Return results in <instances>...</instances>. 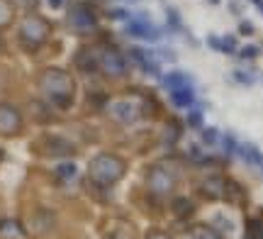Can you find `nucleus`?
<instances>
[{
  "label": "nucleus",
  "mask_w": 263,
  "mask_h": 239,
  "mask_svg": "<svg viewBox=\"0 0 263 239\" xmlns=\"http://www.w3.org/2000/svg\"><path fill=\"white\" fill-rule=\"evenodd\" d=\"M193 239H222L219 237V232L217 230H197V232H193Z\"/></svg>",
  "instance_id": "7c9ffc66"
},
{
  "label": "nucleus",
  "mask_w": 263,
  "mask_h": 239,
  "mask_svg": "<svg viewBox=\"0 0 263 239\" xmlns=\"http://www.w3.org/2000/svg\"><path fill=\"white\" fill-rule=\"evenodd\" d=\"M3 159H5V152H3V149H0V161H3Z\"/></svg>",
  "instance_id": "a19ab883"
},
{
  "label": "nucleus",
  "mask_w": 263,
  "mask_h": 239,
  "mask_svg": "<svg viewBox=\"0 0 263 239\" xmlns=\"http://www.w3.org/2000/svg\"><path fill=\"white\" fill-rule=\"evenodd\" d=\"M236 156H239V159H241L244 163H249V166H261V163H263L261 149H258L256 144H251V142H239Z\"/></svg>",
  "instance_id": "f3484780"
},
{
  "label": "nucleus",
  "mask_w": 263,
  "mask_h": 239,
  "mask_svg": "<svg viewBox=\"0 0 263 239\" xmlns=\"http://www.w3.org/2000/svg\"><path fill=\"white\" fill-rule=\"evenodd\" d=\"M156 57H159L161 64H176L178 61V51L173 47H159L156 49Z\"/></svg>",
  "instance_id": "a878e982"
},
{
  "label": "nucleus",
  "mask_w": 263,
  "mask_h": 239,
  "mask_svg": "<svg viewBox=\"0 0 263 239\" xmlns=\"http://www.w3.org/2000/svg\"><path fill=\"white\" fill-rule=\"evenodd\" d=\"M146 239H171V237H168V234H166V232L154 230V232H151V234H149V237H146Z\"/></svg>",
  "instance_id": "c9c22d12"
},
{
  "label": "nucleus",
  "mask_w": 263,
  "mask_h": 239,
  "mask_svg": "<svg viewBox=\"0 0 263 239\" xmlns=\"http://www.w3.org/2000/svg\"><path fill=\"white\" fill-rule=\"evenodd\" d=\"M163 15H166V29L163 32H168V37H176V34H183L185 32V22H183V15H180L178 8H173V5H166L163 8Z\"/></svg>",
  "instance_id": "2eb2a0df"
},
{
  "label": "nucleus",
  "mask_w": 263,
  "mask_h": 239,
  "mask_svg": "<svg viewBox=\"0 0 263 239\" xmlns=\"http://www.w3.org/2000/svg\"><path fill=\"white\" fill-rule=\"evenodd\" d=\"M219 149H222L224 161L234 159L236 149H239V139H236V134L234 132H222V134H219Z\"/></svg>",
  "instance_id": "6ab92c4d"
},
{
  "label": "nucleus",
  "mask_w": 263,
  "mask_h": 239,
  "mask_svg": "<svg viewBox=\"0 0 263 239\" xmlns=\"http://www.w3.org/2000/svg\"><path fill=\"white\" fill-rule=\"evenodd\" d=\"M236 34L239 37H254L256 34V27L251 20H239V25H236Z\"/></svg>",
  "instance_id": "bb28decb"
},
{
  "label": "nucleus",
  "mask_w": 263,
  "mask_h": 239,
  "mask_svg": "<svg viewBox=\"0 0 263 239\" xmlns=\"http://www.w3.org/2000/svg\"><path fill=\"white\" fill-rule=\"evenodd\" d=\"M219 130L217 127H202L200 130V144L202 146H217L219 144Z\"/></svg>",
  "instance_id": "5701e85b"
},
{
  "label": "nucleus",
  "mask_w": 263,
  "mask_h": 239,
  "mask_svg": "<svg viewBox=\"0 0 263 239\" xmlns=\"http://www.w3.org/2000/svg\"><path fill=\"white\" fill-rule=\"evenodd\" d=\"M57 173H59V178H64V181H71L76 176V163H61L57 169Z\"/></svg>",
  "instance_id": "cd10ccee"
},
{
  "label": "nucleus",
  "mask_w": 263,
  "mask_h": 239,
  "mask_svg": "<svg viewBox=\"0 0 263 239\" xmlns=\"http://www.w3.org/2000/svg\"><path fill=\"white\" fill-rule=\"evenodd\" d=\"M197 100H200V96H197V88L195 86L173 88V90H168V103L176 107V110H190Z\"/></svg>",
  "instance_id": "f8f14e48"
},
{
  "label": "nucleus",
  "mask_w": 263,
  "mask_h": 239,
  "mask_svg": "<svg viewBox=\"0 0 263 239\" xmlns=\"http://www.w3.org/2000/svg\"><path fill=\"white\" fill-rule=\"evenodd\" d=\"M251 239H263V222L261 220H251L249 222V232H246Z\"/></svg>",
  "instance_id": "c85d7f7f"
},
{
  "label": "nucleus",
  "mask_w": 263,
  "mask_h": 239,
  "mask_svg": "<svg viewBox=\"0 0 263 239\" xmlns=\"http://www.w3.org/2000/svg\"><path fill=\"white\" fill-rule=\"evenodd\" d=\"M15 5H12V0H0V27H5L12 22L15 17Z\"/></svg>",
  "instance_id": "393cba45"
},
{
  "label": "nucleus",
  "mask_w": 263,
  "mask_h": 239,
  "mask_svg": "<svg viewBox=\"0 0 263 239\" xmlns=\"http://www.w3.org/2000/svg\"><path fill=\"white\" fill-rule=\"evenodd\" d=\"M215 225H222V227H224V232H227V230H229V232L234 230V225H232L229 220H224V217H219V215L215 217Z\"/></svg>",
  "instance_id": "72a5a7b5"
},
{
  "label": "nucleus",
  "mask_w": 263,
  "mask_h": 239,
  "mask_svg": "<svg viewBox=\"0 0 263 239\" xmlns=\"http://www.w3.org/2000/svg\"><path fill=\"white\" fill-rule=\"evenodd\" d=\"M249 3H251V5H256V10L263 15V0H249Z\"/></svg>",
  "instance_id": "e433bc0d"
},
{
  "label": "nucleus",
  "mask_w": 263,
  "mask_h": 239,
  "mask_svg": "<svg viewBox=\"0 0 263 239\" xmlns=\"http://www.w3.org/2000/svg\"><path fill=\"white\" fill-rule=\"evenodd\" d=\"M127 59H129V66L137 68L141 76H151V78L161 76V61L156 57V51L141 47V44H132L127 49Z\"/></svg>",
  "instance_id": "6e6552de"
},
{
  "label": "nucleus",
  "mask_w": 263,
  "mask_h": 239,
  "mask_svg": "<svg viewBox=\"0 0 263 239\" xmlns=\"http://www.w3.org/2000/svg\"><path fill=\"white\" fill-rule=\"evenodd\" d=\"M163 27H159L146 12H137L124 22V37L134 39V42H144V44H159L163 39Z\"/></svg>",
  "instance_id": "39448f33"
},
{
  "label": "nucleus",
  "mask_w": 263,
  "mask_h": 239,
  "mask_svg": "<svg viewBox=\"0 0 263 239\" xmlns=\"http://www.w3.org/2000/svg\"><path fill=\"white\" fill-rule=\"evenodd\" d=\"M146 183L156 195H166L173 193L176 183H178V171L168 166V163H154L149 171H146Z\"/></svg>",
  "instance_id": "1a4fd4ad"
},
{
  "label": "nucleus",
  "mask_w": 263,
  "mask_h": 239,
  "mask_svg": "<svg viewBox=\"0 0 263 239\" xmlns=\"http://www.w3.org/2000/svg\"><path fill=\"white\" fill-rule=\"evenodd\" d=\"M159 83H161V88L168 93V90H173V88L195 86V78L190 76L188 71H161Z\"/></svg>",
  "instance_id": "ddd939ff"
},
{
  "label": "nucleus",
  "mask_w": 263,
  "mask_h": 239,
  "mask_svg": "<svg viewBox=\"0 0 263 239\" xmlns=\"http://www.w3.org/2000/svg\"><path fill=\"white\" fill-rule=\"evenodd\" d=\"M117 3H122V5H137V3H141V0H117Z\"/></svg>",
  "instance_id": "4c0bfd02"
},
{
  "label": "nucleus",
  "mask_w": 263,
  "mask_h": 239,
  "mask_svg": "<svg viewBox=\"0 0 263 239\" xmlns=\"http://www.w3.org/2000/svg\"><path fill=\"white\" fill-rule=\"evenodd\" d=\"M105 17L112 20V22H127L132 17V12L127 10V5H117V8H107L105 10Z\"/></svg>",
  "instance_id": "b1692460"
},
{
  "label": "nucleus",
  "mask_w": 263,
  "mask_h": 239,
  "mask_svg": "<svg viewBox=\"0 0 263 239\" xmlns=\"http://www.w3.org/2000/svg\"><path fill=\"white\" fill-rule=\"evenodd\" d=\"M229 81L232 83H236V86H244V88H251L258 81V76H256V71H251V68H234L232 73H229Z\"/></svg>",
  "instance_id": "aec40b11"
},
{
  "label": "nucleus",
  "mask_w": 263,
  "mask_h": 239,
  "mask_svg": "<svg viewBox=\"0 0 263 239\" xmlns=\"http://www.w3.org/2000/svg\"><path fill=\"white\" fill-rule=\"evenodd\" d=\"M261 81H263V73H261Z\"/></svg>",
  "instance_id": "79ce46f5"
},
{
  "label": "nucleus",
  "mask_w": 263,
  "mask_h": 239,
  "mask_svg": "<svg viewBox=\"0 0 263 239\" xmlns=\"http://www.w3.org/2000/svg\"><path fill=\"white\" fill-rule=\"evenodd\" d=\"M110 117H112L117 124L122 127H132L137 124L139 120L146 117V98H122V100H115L110 105Z\"/></svg>",
  "instance_id": "0eeeda50"
},
{
  "label": "nucleus",
  "mask_w": 263,
  "mask_h": 239,
  "mask_svg": "<svg viewBox=\"0 0 263 239\" xmlns=\"http://www.w3.org/2000/svg\"><path fill=\"white\" fill-rule=\"evenodd\" d=\"M66 22H68L71 29L81 32V34H88V32L98 29L100 12L90 0H73V3H68V10H66Z\"/></svg>",
  "instance_id": "20e7f679"
},
{
  "label": "nucleus",
  "mask_w": 263,
  "mask_h": 239,
  "mask_svg": "<svg viewBox=\"0 0 263 239\" xmlns=\"http://www.w3.org/2000/svg\"><path fill=\"white\" fill-rule=\"evenodd\" d=\"M39 90L49 105L68 110L76 103V78L64 68H44L39 76Z\"/></svg>",
  "instance_id": "f257e3e1"
},
{
  "label": "nucleus",
  "mask_w": 263,
  "mask_h": 239,
  "mask_svg": "<svg viewBox=\"0 0 263 239\" xmlns=\"http://www.w3.org/2000/svg\"><path fill=\"white\" fill-rule=\"evenodd\" d=\"M5 51V37H3V32H0V54Z\"/></svg>",
  "instance_id": "58836bf2"
},
{
  "label": "nucleus",
  "mask_w": 263,
  "mask_h": 239,
  "mask_svg": "<svg viewBox=\"0 0 263 239\" xmlns=\"http://www.w3.org/2000/svg\"><path fill=\"white\" fill-rule=\"evenodd\" d=\"M124 171H127V161L112 152L98 154V156H93L90 163H88V176H90L98 186H103V188L115 186V183L124 176Z\"/></svg>",
  "instance_id": "f03ea898"
},
{
  "label": "nucleus",
  "mask_w": 263,
  "mask_h": 239,
  "mask_svg": "<svg viewBox=\"0 0 263 239\" xmlns=\"http://www.w3.org/2000/svg\"><path fill=\"white\" fill-rule=\"evenodd\" d=\"M44 149H47V156H71L76 152L73 144L64 139V137H47L44 139Z\"/></svg>",
  "instance_id": "dca6fc26"
},
{
  "label": "nucleus",
  "mask_w": 263,
  "mask_h": 239,
  "mask_svg": "<svg viewBox=\"0 0 263 239\" xmlns=\"http://www.w3.org/2000/svg\"><path fill=\"white\" fill-rule=\"evenodd\" d=\"M12 5H15V8L27 10V12H32V10L39 5V0H12Z\"/></svg>",
  "instance_id": "2f4dec72"
},
{
  "label": "nucleus",
  "mask_w": 263,
  "mask_h": 239,
  "mask_svg": "<svg viewBox=\"0 0 263 239\" xmlns=\"http://www.w3.org/2000/svg\"><path fill=\"white\" fill-rule=\"evenodd\" d=\"M229 10L234 12L236 17H241V15H244V3H241V0H229Z\"/></svg>",
  "instance_id": "473e14b6"
},
{
  "label": "nucleus",
  "mask_w": 263,
  "mask_h": 239,
  "mask_svg": "<svg viewBox=\"0 0 263 239\" xmlns=\"http://www.w3.org/2000/svg\"><path fill=\"white\" fill-rule=\"evenodd\" d=\"M100 73L110 81H120V78H127L129 73V59H127V51L107 42V44H100Z\"/></svg>",
  "instance_id": "423d86ee"
},
{
  "label": "nucleus",
  "mask_w": 263,
  "mask_h": 239,
  "mask_svg": "<svg viewBox=\"0 0 263 239\" xmlns=\"http://www.w3.org/2000/svg\"><path fill=\"white\" fill-rule=\"evenodd\" d=\"M205 110H207V103H205V100H197V103L190 107V110H185L183 124H185L188 130H195V132H200V130L205 127Z\"/></svg>",
  "instance_id": "4468645a"
},
{
  "label": "nucleus",
  "mask_w": 263,
  "mask_h": 239,
  "mask_svg": "<svg viewBox=\"0 0 263 239\" xmlns=\"http://www.w3.org/2000/svg\"><path fill=\"white\" fill-rule=\"evenodd\" d=\"M227 188H229V183H227L222 176H210V178L200 186V191L205 193V195L210 193V198H222L227 193Z\"/></svg>",
  "instance_id": "a211bd4d"
},
{
  "label": "nucleus",
  "mask_w": 263,
  "mask_h": 239,
  "mask_svg": "<svg viewBox=\"0 0 263 239\" xmlns=\"http://www.w3.org/2000/svg\"><path fill=\"white\" fill-rule=\"evenodd\" d=\"M73 64L83 76H98L100 73V47L98 44H83L76 51Z\"/></svg>",
  "instance_id": "9d476101"
},
{
  "label": "nucleus",
  "mask_w": 263,
  "mask_h": 239,
  "mask_svg": "<svg viewBox=\"0 0 263 239\" xmlns=\"http://www.w3.org/2000/svg\"><path fill=\"white\" fill-rule=\"evenodd\" d=\"M205 44L212 49V51L222 54V34H207V37H205Z\"/></svg>",
  "instance_id": "c756f323"
},
{
  "label": "nucleus",
  "mask_w": 263,
  "mask_h": 239,
  "mask_svg": "<svg viewBox=\"0 0 263 239\" xmlns=\"http://www.w3.org/2000/svg\"><path fill=\"white\" fill-rule=\"evenodd\" d=\"M25 127V115L22 110L12 103H0V134L3 137H17Z\"/></svg>",
  "instance_id": "9b49d317"
},
{
  "label": "nucleus",
  "mask_w": 263,
  "mask_h": 239,
  "mask_svg": "<svg viewBox=\"0 0 263 239\" xmlns=\"http://www.w3.org/2000/svg\"><path fill=\"white\" fill-rule=\"evenodd\" d=\"M261 169H263V163H261Z\"/></svg>",
  "instance_id": "37998d69"
},
{
  "label": "nucleus",
  "mask_w": 263,
  "mask_h": 239,
  "mask_svg": "<svg viewBox=\"0 0 263 239\" xmlns=\"http://www.w3.org/2000/svg\"><path fill=\"white\" fill-rule=\"evenodd\" d=\"M47 5H49L51 10H61V8L66 5V0H47Z\"/></svg>",
  "instance_id": "f704fd0d"
},
{
  "label": "nucleus",
  "mask_w": 263,
  "mask_h": 239,
  "mask_svg": "<svg viewBox=\"0 0 263 239\" xmlns=\"http://www.w3.org/2000/svg\"><path fill=\"white\" fill-rule=\"evenodd\" d=\"M258 57H261V47H258V44H241L234 59L244 61V64H251V61H256Z\"/></svg>",
  "instance_id": "412c9836"
},
{
  "label": "nucleus",
  "mask_w": 263,
  "mask_h": 239,
  "mask_svg": "<svg viewBox=\"0 0 263 239\" xmlns=\"http://www.w3.org/2000/svg\"><path fill=\"white\" fill-rule=\"evenodd\" d=\"M207 3H210V5H219L222 0H207Z\"/></svg>",
  "instance_id": "ea45409f"
},
{
  "label": "nucleus",
  "mask_w": 263,
  "mask_h": 239,
  "mask_svg": "<svg viewBox=\"0 0 263 239\" xmlns=\"http://www.w3.org/2000/svg\"><path fill=\"white\" fill-rule=\"evenodd\" d=\"M51 37V22L44 20L42 15L27 12V17L20 22L17 27V42L25 51H37L47 44V39Z\"/></svg>",
  "instance_id": "7ed1b4c3"
},
{
  "label": "nucleus",
  "mask_w": 263,
  "mask_h": 239,
  "mask_svg": "<svg viewBox=\"0 0 263 239\" xmlns=\"http://www.w3.org/2000/svg\"><path fill=\"white\" fill-rule=\"evenodd\" d=\"M239 34H222V54L224 57H236L239 51Z\"/></svg>",
  "instance_id": "4be33fe9"
}]
</instances>
